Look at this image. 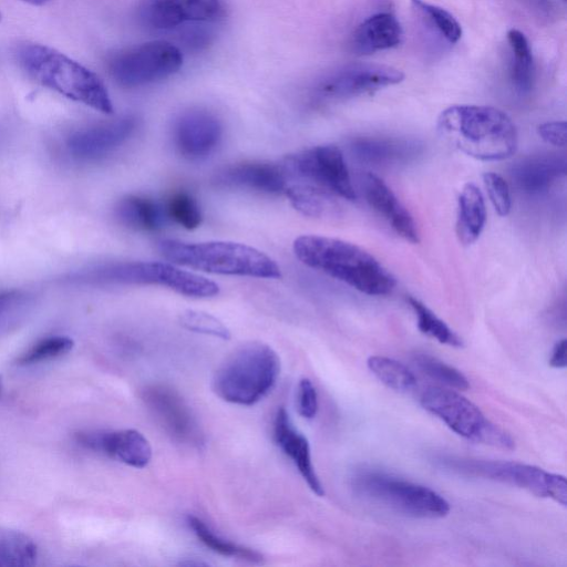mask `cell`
I'll use <instances>...</instances> for the list:
<instances>
[{
    "label": "cell",
    "instance_id": "cell-45",
    "mask_svg": "<svg viewBox=\"0 0 567 567\" xmlns=\"http://www.w3.org/2000/svg\"><path fill=\"white\" fill-rule=\"evenodd\" d=\"M0 392H1V380H0Z\"/></svg>",
    "mask_w": 567,
    "mask_h": 567
},
{
    "label": "cell",
    "instance_id": "cell-1",
    "mask_svg": "<svg viewBox=\"0 0 567 567\" xmlns=\"http://www.w3.org/2000/svg\"><path fill=\"white\" fill-rule=\"evenodd\" d=\"M296 257L317 269L369 296H385L396 280L371 254L342 239L302 235L293 241Z\"/></svg>",
    "mask_w": 567,
    "mask_h": 567
},
{
    "label": "cell",
    "instance_id": "cell-18",
    "mask_svg": "<svg viewBox=\"0 0 567 567\" xmlns=\"http://www.w3.org/2000/svg\"><path fill=\"white\" fill-rule=\"evenodd\" d=\"M361 186L370 207L385 219L399 236L412 244L420 241L412 215L379 176L364 172L361 176Z\"/></svg>",
    "mask_w": 567,
    "mask_h": 567
},
{
    "label": "cell",
    "instance_id": "cell-31",
    "mask_svg": "<svg viewBox=\"0 0 567 567\" xmlns=\"http://www.w3.org/2000/svg\"><path fill=\"white\" fill-rule=\"evenodd\" d=\"M367 365L383 384L395 391L406 392L416 384L414 374L404 364L394 359L372 355L368 359Z\"/></svg>",
    "mask_w": 567,
    "mask_h": 567
},
{
    "label": "cell",
    "instance_id": "cell-7",
    "mask_svg": "<svg viewBox=\"0 0 567 567\" xmlns=\"http://www.w3.org/2000/svg\"><path fill=\"white\" fill-rule=\"evenodd\" d=\"M353 486L361 496L406 516L441 518L450 512L449 502L433 489L382 472L358 473Z\"/></svg>",
    "mask_w": 567,
    "mask_h": 567
},
{
    "label": "cell",
    "instance_id": "cell-6",
    "mask_svg": "<svg viewBox=\"0 0 567 567\" xmlns=\"http://www.w3.org/2000/svg\"><path fill=\"white\" fill-rule=\"evenodd\" d=\"M70 280L89 285H157L192 298H209L219 292L218 285L206 277L161 261L101 265L73 274Z\"/></svg>",
    "mask_w": 567,
    "mask_h": 567
},
{
    "label": "cell",
    "instance_id": "cell-24",
    "mask_svg": "<svg viewBox=\"0 0 567 567\" xmlns=\"http://www.w3.org/2000/svg\"><path fill=\"white\" fill-rule=\"evenodd\" d=\"M486 221V207L482 192L466 183L457 199L456 234L464 245L473 244L482 234Z\"/></svg>",
    "mask_w": 567,
    "mask_h": 567
},
{
    "label": "cell",
    "instance_id": "cell-12",
    "mask_svg": "<svg viewBox=\"0 0 567 567\" xmlns=\"http://www.w3.org/2000/svg\"><path fill=\"white\" fill-rule=\"evenodd\" d=\"M142 399L156 421L175 440L192 445L203 444L199 425L184 399L163 384L147 385Z\"/></svg>",
    "mask_w": 567,
    "mask_h": 567
},
{
    "label": "cell",
    "instance_id": "cell-9",
    "mask_svg": "<svg viewBox=\"0 0 567 567\" xmlns=\"http://www.w3.org/2000/svg\"><path fill=\"white\" fill-rule=\"evenodd\" d=\"M444 465L455 471L507 483L528 491L538 497H548L563 506L567 504L566 477L540 467L506 461L443 460Z\"/></svg>",
    "mask_w": 567,
    "mask_h": 567
},
{
    "label": "cell",
    "instance_id": "cell-20",
    "mask_svg": "<svg viewBox=\"0 0 567 567\" xmlns=\"http://www.w3.org/2000/svg\"><path fill=\"white\" fill-rule=\"evenodd\" d=\"M274 439L282 452L292 460L309 488L316 495L322 496L324 491L312 464L309 442L293 426L287 410L282 406L275 416Z\"/></svg>",
    "mask_w": 567,
    "mask_h": 567
},
{
    "label": "cell",
    "instance_id": "cell-5",
    "mask_svg": "<svg viewBox=\"0 0 567 567\" xmlns=\"http://www.w3.org/2000/svg\"><path fill=\"white\" fill-rule=\"evenodd\" d=\"M280 374V358L268 344L245 343L233 351L214 373L212 388L221 400L252 405L276 385Z\"/></svg>",
    "mask_w": 567,
    "mask_h": 567
},
{
    "label": "cell",
    "instance_id": "cell-28",
    "mask_svg": "<svg viewBox=\"0 0 567 567\" xmlns=\"http://www.w3.org/2000/svg\"><path fill=\"white\" fill-rule=\"evenodd\" d=\"M351 147L360 159L375 164L400 162L417 152L414 143L382 137L358 138Z\"/></svg>",
    "mask_w": 567,
    "mask_h": 567
},
{
    "label": "cell",
    "instance_id": "cell-41",
    "mask_svg": "<svg viewBox=\"0 0 567 567\" xmlns=\"http://www.w3.org/2000/svg\"><path fill=\"white\" fill-rule=\"evenodd\" d=\"M537 133L540 138L554 146L565 147L567 126L565 121H551L538 126Z\"/></svg>",
    "mask_w": 567,
    "mask_h": 567
},
{
    "label": "cell",
    "instance_id": "cell-39",
    "mask_svg": "<svg viewBox=\"0 0 567 567\" xmlns=\"http://www.w3.org/2000/svg\"><path fill=\"white\" fill-rule=\"evenodd\" d=\"M298 413L305 419H313L318 412V395L312 382L303 378L297 390Z\"/></svg>",
    "mask_w": 567,
    "mask_h": 567
},
{
    "label": "cell",
    "instance_id": "cell-29",
    "mask_svg": "<svg viewBox=\"0 0 567 567\" xmlns=\"http://www.w3.org/2000/svg\"><path fill=\"white\" fill-rule=\"evenodd\" d=\"M38 559V546L27 534L0 529V567H29Z\"/></svg>",
    "mask_w": 567,
    "mask_h": 567
},
{
    "label": "cell",
    "instance_id": "cell-14",
    "mask_svg": "<svg viewBox=\"0 0 567 567\" xmlns=\"http://www.w3.org/2000/svg\"><path fill=\"white\" fill-rule=\"evenodd\" d=\"M221 10V0H142L138 18L150 29L167 30L187 22L214 20Z\"/></svg>",
    "mask_w": 567,
    "mask_h": 567
},
{
    "label": "cell",
    "instance_id": "cell-32",
    "mask_svg": "<svg viewBox=\"0 0 567 567\" xmlns=\"http://www.w3.org/2000/svg\"><path fill=\"white\" fill-rule=\"evenodd\" d=\"M406 301L416 316L417 328L422 333L451 347L461 348L463 346L462 339L423 302L411 296L406 298Z\"/></svg>",
    "mask_w": 567,
    "mask_h": 567
},
{
    "label": "cell",
    "instance_id": "cell-13",
    "mask_svg": "<svg viewBox=\"0 0 567 567\" xmlns=\"http://www.w3.org/2000/svg\"><path fill=\"white\" fill-rule=\"evenodd\" d=\"M423 409L442 420L456 434L477 442L486 424L482 411L460 393L444 388H429L421 395Z\"/></svg>",
    "mask_w": 567,
    "mask_h": 567
},
{
    "label": "cell",
    "instance_id": "cell-40",
    "mask_svg": "<svg viewBox=\"0 0 567 567\" xmlns=\"http://www.w3.org/2000/svg\"><path fill=\"white\" fill-rule=\"evenodd\" d=\"M477 442L506 450H512L515 447V441L513 440V437L502 427L492 423L488 420L484 425L477 439Z\"/></svg>",
    "mask_w": 567,
    "mask_h": 567
},
{
    "label": "cell",
    "instance_id": "cell-25",
    "mask_svg": "<svg viewBox=\"0 0 567 567\" xmlns=\"http://www.w3.org/2000/svg\"><path fill=\"white\" fill-rule=\"evenodd\" d=\"M117 218L124 225L145 231L159 229L164 221V208L152 198L140 195L123 197L115 207Z\"/></svg>",
    "mask_w": 567,
    "mask_h": 567
},
{
    "label": "cell",
    "instance_id": "cell-35",
    "mask_svg": "<svg viewBox=\"0 0 567 567\" xmlns=\"http://www.w3.org/2000/svg\"><path fill=\"white\" fill-rule=\"evenodd\" d=\"M164 212L173 221L189 230L202 224L199 205L187 192L172 194L166 200Z\"/></svg>",
    "mask_w": 567,
    "mask_h": 567
},
{
    "label": "cell",
    "instance_id": "cell-43",
    "mask_svg": "<svg viewBox=\"0 0 567 567\" xmlns=\"http://www.w3.org/2000/svg\"><path fill=\"white\" fill-rule=\"evenodd\" d=\"M532 6L542 14L547 16L551 10L550 0H529Z\"/></svg>",
    "mask_w": 567,
    "mask_h": 567
},
{
    "label": "cell",
    "instance_id": "cell-15",
    "mask_svg": "<svg viewBox=\"0 0 567 567\" xmlns=\"http://www.w3.org/2000/svg\"><path fill=\"white\" fill-rule=\"evenodd\" d=\"M221 136L220 121L210 112L199 109L182 113L173 128L177 151L189 159H200L213 153Z\"/></svg>",
    "mask_w": 567,
    "mask_h": 567
},
{
    "label": "cell",
    "instance_id": "cell-10",
    "mask_svg": "<svg viewBox=\"0 0 567 567\" xmlns=\"http://www.w3.org/2000/svg\"><path fill=\"white\" fill-rule=\"evenodd\" d=\"M281 166L287 178L315 184L349 202L357 199L343 153L333 144L289 155Z\"/></svg>",
    "mask_w": 567,
    "mask_h": 567
},
{
    "label": "cell",
    "instance_id": "cell-4",
    "mask_svg": "<svg viewBox=\"0 0 567 567\" xmlns=\"http://www.w3.org/2000/svg\"><path fill=\"white\" fill-rule=\"evenodd\" d=\"M158 250L173 264L205 272L267 279L281 277L274 259L240 243L164 239L158 244Z\"/></svg>",
    "mask_w": 567,
    "mask_h": 567
},
{
    "label": "cell",
    "instance_id": "cell-3",
    "mask_svg": "<svg viewBox=\"0 0 567 567\" xmlns=\"http://www.w3.org/2000/svg\"><path fill=\"white\" fill-rule=\"evenodd\" d=\"M20 68L37 83L104 114L113 104L101 79L64 53L40 43H23L17 50Z\"/></svg>",
    "mask_w": 567,
    "mask_h": 567
},
{
    "label": "cell",
    "instance_id": "cell-44",
    "mask_svg": "<svg viewBox=\"0 0 567 567\" xmlns=\"http://www.w3.org/2000/svg\"><path fill=\"white\" fill-rule=\"evenodd\" d=\"M21 1L33 4V6H44L49 2H51L52 0H21Z\"/></svg>",
    "mask_w": 567,
    "mask_h": 567
},
{
    "label": "cell",
    "instance_id": "cell-11",
    "mask_svg": "<svg viewBox=\"0 0 567 567\" xmlns=\"http://www.w3.org/2000/svg\"><path fill=\"white\" fill-rule=\"evenodd\" d=\"M401 70L374 62H352L326 74L315 86L313 95L320 101H342L401 83Z\"/></svg>",
    "mask_w": 567,
    "mask_h": 567
},
{
    "label": "cell",
    "instance_id": "cell-21",
    "mask_svg": "<svg viewBox=\"0 0 567 567\" xmlns=\"http://www.w3.org/2000/svg\"><path fill=\"white\" fill-rule=\"evenodd\" d=\"M403 30L396 17L382 11L364 19L352 32L350 48L354 54L367 55L398 47Z\"/></svg>",
    "mask_w": 567,
    "mask_h": 567
},
{
    "label": "cell",
    "instance_id": "cell-17",
    "mask_svg": "<svg viewBox=\"0 0 567 567\" xmlns=\"http://www.w3.org/2000/svg\"><path fill=\"white\" fill-rule=\"evenodd\" d=\"M287 179L281 164L249 161L223 168L216 174L214 182L223 187L274 195L285 193Z\"/></svg>",
    "mask_w": 567,
    "mask_h": 567
},
{
    "label": "cell",
    "instance_id": "cell-42",
    "mask_svg": "<svg viewBox=\"0 0 567 567\" xmlns=\"http://www.w3.org/2000/svg\"><path fill=\"white\" fill-rule=\"evenodd\" d=\"M566 339L559 340L553 348L551 355L549 359V365L555 369H564L567 365L566 362Z\"/></svg>",
    "mask_w": 567,
    "mask_h": 567
},
{
    "label": "cell",
    "instance_id": "cell-37",
    "mask_svg": "<svg viewBox=\"0 0 567 567\" xmlns=\"http://www.w3.org/2000/svg\"><path fill=\"white\" fill-rule=\"evenodd\" d=\"M179 322L185 329L197 333L224 340L230 338L228 328L218 318L204 311L186 310L179 315Z\"/></svg>",
    "mask_w": 567,
    "mask_h": 567
},
{
    "label": "cell",
    "instance_id": "cell-16",
    "mask_svg": "<svg viewBox=\"0 0 567 567\" xmlns=\"http://www.w3.org/2000/svg\"><path fill=\"white\" fill-rule=\"evenodd\" d=\"M76 441L86 449L135 468L145 467L153 453L148 440L134 429L80 432Z\"/></svg>",
    "mask_w": 567,
    "mask_h": 567
},
{
    "label": "cell",
    "instance_id": "cell-19",
    "mask_svg": "<svg viewBox=\"0 0 567 567\" xmlns=\"http://www.w3.org/2000/svg\"><path fill=\"white\" fill-rule=\"evenodd\" d=\"M136 117L127 115L73 134L68 141L70 152L79 158L92 159L106 155L134 133Z\"/></svg>",
    "mask_w": 567,
    "mask_h": 567
},
{
    "label": "cell",
    "instance_id": "cell-22",
    "mask_svg": "<svg viewBox=\"0 0 567 567\" xmlns=\"http://www.w3.org/2000/svg\"><path fill=\"white\" fill-rule=\"evenodd\" d=\"M566 173V161L556 154L536 155L522 159L512 169V178L525 194L539 195Z\"/></svg>",
    "mask_w": 567,
    "mask_h": 567
},
{
    "label": "cell",
    "instance_id": "cell-27",
    "mask_svg": "<svg viewBox=\"0 0 567 567\" xmlns=\"http://www.w3.org/2000/svg\"><path fill=\"white\" fill-rule=\"evenodd\" d=\"M507 42L511 50V82L518 94H528L535 81V64L529 42L518 29L508 30Z\"/></svg>",
    "mask_w": 567,
    "mask_h": 567
},
{
    "label": "cell",
    "instance_id": "cell-46",
    "mask_svg": "<svg viewBox=\"0 0 567 567\" xmlns=\"http://www.w3.org/2000/svg\"><path fill=\"white\" fill-rule=\"evenodd\" d=\"M0 21H1V12H0Z\"/></svg>",
    "mask_w": 567,
    "mask_h": 567
},
{
    "label": "cell",
    "instance_id": "cell-38",
    "mask_svg": "<svg viewBox=\"0 0 567 567\" xmlns=\"http://www.w3.org/2000/svg\"><path fill=\"white\" fill-rule=\"evenodd\" d=\"M483 182L497 215L507 216L512 208V199L506 181L496 173L486 172L483 174Z\"/></svg>",
    "mask_w": 567,
    "mask_h": 567
},
{
    "label": "cell",
    "instance_id": "cell-2",
    "mask_svg": "<svg viewBox=\"0 0 567 567\" xmlns=\"http://www.w3.org/2000/svg\"><path fill=\"white\" fill-rule=\"evenodd\" d=\"M440 137L481 161H501L517 148V130L502 110L486 105H452L437 117Z\"/></svg>",
    "mask_w": 567,
    "mask_h": 567
},
{
    "label": "cell",
    "instance_id": "cell-26",
    "mask_svg": "<svg viewBox=\"0 0 567 567\" xmlns=\"http://www.w3.org/2000/svg\"><path fill=\"white\" fill-rule=\"evenodd\" d=\"M411 6L421 25L436 41L444 45H454L460 41L462 27L451 12L424 0H411Z\"/></svg>",
    "mask_w": 567,
    "mask_h": 567
},
{
    "label": "cell",
    "instance_id": "cell-36",
    "mask_svg": "<svg viewBox=\"0 0 567 567\" xmlns=\"http://www.w3.org/2000/svg\"><path fill=\"white\" fill-rule=\"evenodd\" d=\"M30 298L22 291L0 292V336L16 328L25 317Z\"/></svg>",
    "mask_w": 567,
    "mask_h": 567
},
{
    "label": "cell",
    "instance_id": "cell-30",
    "mask_svg": "<svg viewBox=\"0 0 567 567\" xmlns=\"http://www.w3.org/2000/svg\"><path fill=\"white\" fill-rule=\"evenodd\" d=\"M187 523L196 537L213 551L227 556L236 557L250 563L262 561V555L251 548L235 544L224 537L215 534L200 518L189 515Z\"/></svg>",
    "mask_w": 567,
    "mask_h": 567
},
{
    "label": "cell",
    "instance_id": "cell-34",
    "mask_svg": "<svg viewBox=\"0 0 567 567\" xmlns=\"http://www.w3.org/2000/svg\"><path fill=\"white\" fill-rule=\"evenodd\" d=\"M73 346V340L66 336L47 337L23 352L17 359V364L31 365L53 360L69 353Z\"/></svg>",
    "mask_w": 567,
    "mask_h": 567
},
{
    "label": "cell",
    "instance_id": "cell-33",
    "mask_svg": "<svg viewBox=\"0 0 567 567\" xmlns=\"http://www.w3.org/2000/svg\"><path fill=\"white\" fill-rule=\"evenodd\" d=\"M413 361L423 373L451 389L462 391L470 386L467 378L460 370L431 354L416 353Z\"/></svg>",
    "mask_w": 567,
    "mask_h": 567
},
{
    "label": "cell",
    "instance_id": "cell-8",
    "mask_svg": "<svg viewBox=\"0 0 567 567\" xmlns=\"http://www.w3.org/2000/svg\"><path fill=\"white\" fill-rule=\"evenodd\" d=\"M182 65L183 54L176 45L154 40L113 54L107 62V70L117 84L136 87L167 79Z\"/></svg>",
    "mask_w": 567,
    "mask_h": 567
},
{
    "label": "cell",
    "instance_id": "cell-23",
    "mask_svg": "<svg viewBox=\"0 0 567 567\" xmlns=\"http://www.w3.org/2000/svg\"><path fill=\"white\" fill-rule=\"evenodd\" d=\"M285 194L293 208L305 216L328 219L341 213L340 197L315 184L297 181L287 185Z\"/></svg>",
    "mask_w": 567,
    "mask_h": 567
}]
</instances>
